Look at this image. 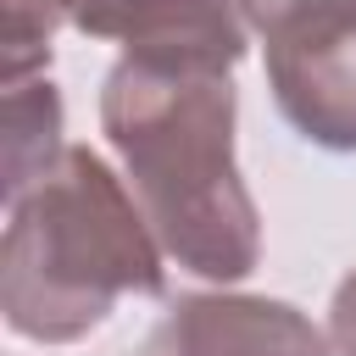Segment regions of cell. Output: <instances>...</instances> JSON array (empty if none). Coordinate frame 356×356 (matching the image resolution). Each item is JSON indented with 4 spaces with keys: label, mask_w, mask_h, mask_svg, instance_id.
I'll return each mask as SVG.
<instances>
[{
    "label": "cell",
    "mask_w": 356,
    "mask_h": 356,
    "mask_svg": "<svg viewBox=\"0 0 356 356\" xmlns=\"http://www.w3.org/2000/svg\"><path fill=\"white\" fill-rule=\"evenodd\" d=\"M234 78L122 56L100 83V128L172 267L239 284L261 261V211L234 156Z\"/></svg>",
    "instance_id": "cell-1"
},
{
    "label": "cell",
    "mask_w": 356,
    "mask_h": 356,
    "mask_svg": "<svg viewBox=\"0 0 356 356\" xmlns=\"http://www.w3.org/2000/svg\"><path fill=\"white\" fill-rule=\"evenodd\" d=\"M161 261L167 250L156 245L134 189L89 145H67L33 189L6 200V328L33 345H72L95 334L122 295H161Z\"/></svg>",
    "instance_id": "cell-2"
},
{
    "label": "cell",
    "mask_w": 356,
    "mask_h": 356,
    "mask_svg": "<svg viewBox=\"0 0 356 356\" xmlns=\"http://www.w3.org/2000/svg\"><path fill=\"white\" fill-rule=\"evenodd\" d=\"M72 28L89 39H117L122 56L161 67H217L234 72L245 56L239 0H72Z\"/></svg>",
    "instance_id": "cell-3"
},
{
    "label": "cell",
    "mask_w": 356,
    "mask_h": 356,
    "mask_svg": "<svg viewBox=\"0 0 356 356\" xmlns=\"http://www.w3.org/2000/svg\"><path fill=\"white\" fill-rule=\"evenodd\" d=\"M167 356H334V339L289 300L267 295H184L161 328Z\"/></svg>",
    "instance_id": "cell-4"
},
{
    "label": "cell",
    "mask_w": 356,
    "mask_h": 356,
    "mask_svg": "<svg viewBox=\"0 0 356 356\" xmlns=\"http://www.w3.org/2000/svg\"><path fill=\"white\" fill-rule=\"evenodd\" d=\"M267 89L300 139L356 150V28L317 44L267 50Z\"/></svg>",
    "instance_id": "cell-5"
},
{
    "label": "cell",
    "mask_w": 356,
    "mask_h": 356,
    "mask_svg": "<svg viewBox=\"0 0 356 356\" xmlns=\"http://www.w3.org/2000/svg\"><path fill=\"white\" fill-rule=\"evenodd\" d=\"M61 95L50 78L6 83V200L33 189L61 161Z\"/></svg>",
    "instance_id": "cell-6"
},
{
    "label": "cell",
    "mask_w": 356,
    "mask_h": 356,
    "mask_svg": "<svg viewBox=\"0 0 356 356\" xmlns=\"http://www.w3.org/2000/svg\"><path fill=\"white\" fill-rule=\"evenodd\" d=\"M261 50H295L356 28V0H239Z\"/></svg>",
    "instance_id": "cell-7"
},
{
    "label": "cell",
    "mask_w": 356,
    "mask_h": 356,
    "mask_svg": "<svg viewBox=\"0 0 356 356\" xmlns=\"http://www.w3.org/2000/svg\"><path fill=\"white\" fill-rule=\"evenodd\" d=\"M61 22H72V0H6V83L44 72Z\"/></svg>",
    "instance_id": "cell-8"
},
{
    "label": "cell",
    "mask_w": 356,
    "mask_h": 356,
    "mask_svg": "<svg viewBox=\"0 0 356 356\" xmlns=\"http://www.w3.org/2000/svg\"><path fill=\"white\" fill-rule=\"evenodd\" d=\"M328 339H334V356H356V267L334 284V300H328Z\"/></svg>",
    "instance_id": "cell-9"
}]
</instances>
